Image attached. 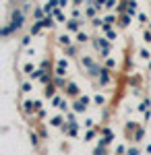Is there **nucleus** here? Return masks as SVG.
<instances>
[{
    "mask_svg": "<svg viewBox=\"0 0 151 155\" xmlns=\"http://www.w3.org/2000/svg\"><path fill=\"white\" fill-rule=\"evenodd\" d=\"M25 19H27V12L17 4V6H12L11 11H8V23L11 27L15 29V33H19V31H23L25 27Z\"/></svg>",
    "mask_w": 151,
    "mask_h": 155,
    "instance_id": "1",
    "label": "nucleus"
},
{
    "mask_svg": "<svg viewBox=\"0 0 151 155\" xmlns=\"http://www.w3.org/2000/svg\"><path fill=\"white\" fill-rule=\"evenodd\" d=\"M64 95L69 97V99H79L81 97V87L75 83V81H69L66 87H64Z\"/></svg>",
    "mask_w": 151,
    "mask_h": 155,
    "instance_id": "2",
    "label": "nucleus"
},
{
    "mask_svg": "<svg viewBox=\"0 0 151 155\" xmlns=\"http://www.w3.org/2000/svg\"><path fill=\"white\" fill-rule=\"evenodd\" d=\"M21 112H23L27 118H35L37 110H35V99H23L21 101Z\"/></svg>",
    "mask_w": 151,
    "mask_h": 155,
    "instance_id": "3",
    "label": "nucleus"
},
{
    "mask_svg": "<svg viewBox=\"0 0 151 155\" xmlns=\"http://www.w3.org/2000/svg\"><path fill=\"white\" fill-rule=\"evenodd\" d=\"M91 46L97 52H102V50H112V41L108 39V37H91Z\"/></svg>",
    "mask_w": 151,
    "mask_h": 155,
    "instance_id": "4",
    "label": "nucleus"
},
{
    "mask_svg": "<svg viewBox=\"0 0 151 155\" xmlns=\"http://www.w3.org/2000/svg\"><path fill=\"white\" fill-rule=\"evenodd\" d=\"M85 21H87V19H81V21H79V19H69V21L64 23V25H66V31L77 35L79 31H83V25H85Z\"/></svg>",
    "mask_w": 151,
    "mask_h": 155,
    "instance_id": "5",
    "label": "nucleus"
},
{
    "mask_svg": "<svg viewBox=\"0 0 151 155\" xmlns=\"http://www.w3.org/2000/svg\"><path fill=\"white\" fill-rule=\"evenodd\" d=\"M112 79H114V71H108V68H102V72H99V77H97V85L99 87H108V85L112 83Z\"/></svg>",
    "mask_w": 151,
    "mask_h": 155,
    "instance_id": "6",
    "label": "nucleus"
},
{
    "mask_svg": "<svg viewBox=\"0 0 151 155\" xmlns=\"http://www.w3.org/2000/svg\"><path fill=\"white\" fill-rule=\"evenodd\" d=\"M60 130L64 132L66 137H70V139H77V137H79V122H77V124H69V122H64V126H62Z\"/></svg>",
    "mask_w": 151,
    "mask_h": 155,
    "instance_id": "7",
    "label": "nucleus"
},
{
    "mask_svg": "<svg viewBox=\"0 0 151 155\" xmlns=\"http://www.w3.org/2000/svg\"><path fill=\"white\" fill-rule=\"evenodd\" d=\"M56 44H58L60 48H69V46H72V44H75V39L70 37L69 31H64V33H60V35L56 37Z\"/></svg>",
    "mask_w": 151,
    "mask_h": 155,
    "instance_id": "8",
    "label": "nucleus"
},
{
    "mask_svg": "<svg viewBox=\"0 0 151 155\" xmlns=\"http://www.w3.org/2000/svg\"><path fill=\"white\" fill-rule=\"evenodd\" d=\"M64 122H66V116H64V114H56V116L48 118V124H50L52 128H62Z\"/></svg>",
    "mask_w": 151,
    "mask_h": 155,
    "instance_id": "9",
    "label": "nucleus"
},
{
    "mask_svg": "<svg viewBox=\"0 0 151 155\" xmlns=\"http://www.w3.org/2000/svg\"><path fill=\"white\" fill-rule=\"evenodd\" d=\"M79 48H81V46L72 44V46H69V48H62V54H64L66 58H81V56H79Z\"/></svg>",
    "mask_w": 151,
    "mask_h": 155,
    "instance_id": "10",
    "label": "nucleus"
},
{
    "mask_svg": "<svg viewBox=\"0 0 151 155\" xmlns=\"http://www.w3.org/2000/svg\"><path fill=\"white\" fill-rule=\"evenodd\" d=\"M12 35H17V33H15V29L11 27V23H4L0 27V37H2V39H11Z\"/></svg>",
    "mask_w": 151,
    "mask_h": 155,
    "instance_id": "11",
    "label": "nucleus"
},
{
    "mask_svg": "<svg viewBox=\"0 0 151 155\" xmlns=\"http://www.w3.org/2000/svg\"><path fill=\"white\" fill-rule=\"evenodd\" d=\"M29 143H31V147L33 149H39V143H42V137H39V132L35 130H29Z\"/></svg>",
    "mask_w": 151,
    "mask_h": 155,
    "instance_id": "12",
    "label": "nucleus"
},
{
    "mask_svg": "<svg viewBox=\"0 0 151 155\" xmlns=\"http://www.w3.org/2000/svg\"><path fill=\"white\" fill-rule=\"evenodd\" d=\"M95 62H97V60L93 58V56H81V58H79V64H81V68H85V71H89Z\"/></svg>",
    "mask_w": 151,
    "mask_h": 155,
    "instance_id": "13",
    "label": "nucleus"
},
{
    "mask_svg": "<svg viewBox=\"0 0 151 155\" xmlns=\"http://www.w3.org/2000/svg\"><path fill=\"white\" fill-rule=\"evenodd\" d=\"M91 41V37H89V33H85V31H79L77 35H75V44L77 46H85V44H89Z\"/></svg>",
    "mask_w": 151,
    "mask_h": 155,
    "instance_id": "14",
    "label": "nucleus"
},
{
    "mask_svg": "<svg viewBox=\"0 0 151 155\" xmlns=\"http://www.w3.org/2000/svg\"><path fill=\"white\" fill-rule=\"evenodd\" d=\"M54 95H58V87L54 83L46 85V87H44V97H46V99H52Z\"/></svg>",
    "mask_w": 151,
    "mask_h": 155,
    "instance_id": "15",
    "label": "nucleus"
},
{
    "mask_svg": "<svg viewBox=\"0 0 151 155\" xmlns=\"http://www.w3.org/2000/svg\"><path fill=\"white\" fill-rule=\"evenodd\" d=\"M56 19H54V15H46L44 19H42V25H44V29H54L56 27Z\"/></svg>",
    "mask_w": 151,
    "mask_h": 155,
    "instance_id": "16",
    "label": "nucleus"
},
{
    "mask_svg": "<svg viewBox=\"0 0 151 155\" xmlns=\"http://www.w3.org/2000/svg\"><path fill=\"white\" fill-rule=\"evenodd\" d=\"M126 15H130V17H137V15H139V4H137V0H128Z\"/></svg>",
    "mask_w": 151,
    "mask_h": 155,
    "instance_id": "17",
    "label": "nucleus"
},
{
    "mask_svg": "<svg viewBox=\"0 0 151 155\" xmlns=\"http://www.w3.org/2000/svg\"><path fill=\"white\" fill-rule=\"evenodd\" d=\"M42 31H44V25H42V21H33V25L29 27V35L35 37V35H39Z\"/></svg>",
    "mask_w": 151,
    "mask_h": 155,
    "instance_id": "18",
    "label": "nucleus"
},
{
    "mask_svg": "<svg viewBox=\"0 0 151 155\" xmlns=\"http://www.w3.org/2000/svg\"><path fill=\"white\" fill-rule=\"evenodd\" d=\"M52 83L58 87V91H64V87H66V77H58V74H54V79H52Z\"/></svg>",
    "mask_w": 151,
    "mask_h": 155,
    "instance_id": "19",
    "label": "nucleus"
},
{
    "mask_svg": "<svg viewBox=\"0 0 151 155\" xmlns=\"http://www.w3.org/2000/svg\"><path fill=\"white\" fill-rule=\"evenodd\" d=\"M143 139H145V126H137V128L133 130V141L141 143Z\"/></svg>",
    "mask_w": 151,
    "mask_h": 155,
    "instance_id": "20",
    "label": "nucleus"
},
{
    "mask_svg": "<svg viewBox=\"0 0 151 155\" xmlns=\"http://www.w3.org/2000/svg\"><path fill=\"white\" fill-rule=\"evenodd\" d=\"M70 19H79V21L85 19V11H83L81 6H72L70 8Z\"/></svg>",
    "mask_w": 151,
    "mask_h": 155,
    "instance_id": "21",
    "label": "nucleus"
},
{
    "mask_svg": "<svg viewBox=\"0 0 151 155\" xmlns=\"http://www.w3.org/2000/svg\"><path fill=\"white\" fill-rule=\"evenodd\" d=\"M130 21H133V17H130V15H118V27H120V29L128 27Z\"/></svg>",
    "mask_w": 151,
    "mask_h": 155,
    "instance_id": "22",
    "label": "nucleus"
},
{
    "mask_svg": "<svg viewBox=\"0 0 151 155\" xmlns=\"http://www.w3.org/2000/svg\"><path fill=\"white\" fill-rule=\"evenodd\" d=\"M72 112H77V114H85V112H87V106L83 104L81 99H75V101H72Z\"/></svg>",
    "mask_w": 151,
    "mask_h": 155,
    "instance_id": "23",
    "label": "nucleus"
},
{
    "mask_svg": "<svg viewBox=\"0 0 151 155\" xmlns=\"http://www.w3.org/2000/svg\"><path fill=\"white\" fill-rule=\"evenodd\" d=\"M95 17H99V11H97L95 6H85V19H89V21H93Z\"/></svg>",
    "mask_w": 151,
    "mask_h": 155,
    "instance_id": "24",
    "label": "nucleus"
},
{
    "mask_svg": "<svg viewBox=\"0 0 151 155\" xmlns=\"http://www.w3.org/2000/svg\"><path fill=\"white\" fill-rule=\"evenodd\" d=\"M137 110H139V112H143V114H147V112L151 110V99H149V97H145V99L139 104V107H137Z\"/></svg>",
    "mask_w": 151,
    "mask_h": 155,
    "instance_id": "25",
    "label": "nucleus"
},
{
    "mask_svg": "<svg viewBox=\"0 0 151 155\" xmlns=\"http://www.w3.org/2000/svg\"><path fill=\"white\" fill-rule=\"evenodd\" d=\"M46 17V11H44V6H35L33 8V21H42Z\"/></svg>",
    "mask_w": 151,
    "mask_h": 155,
    "instance_id": "26",
    "label": "nucleus"
},
{
    "mask_svg": "<svg viewBox=\"0 0 151 155\" xmlns=\"http://www.w3.org/2000/svg\"><path fill=\"white\" fill-rule=\"evenodd\" d=\"M102 137H104V139H108L110 143H114V130H112L110 126H104V128H102Z\"/></svg>",
    "mask_w": 151,
    "mask_h": 155,
    "instance_id": "27",
    "label": "nucleus"
},
{
    "mask_svg": "<svg viewBox=\"0 0 151 155\" xmlns=\"http://www.w3.org/2000/svg\"><path fill=\"white\" fill-rule=\"evenodd\" d=\"M64 97H66V95H60V93H58V95H54L52 99H50V107H60V104L64 101Z\"/></svg>",
    "mask_w": 151,
    "mask_h": 155,
    "instance_id": "28",
    "label": "nucleus"
},
{
    "mask_svg": "<svg viewBox=\"0 0 151 155\" xmlns=\"http://www.w3.org/2000/svg\"><path fill=\"white\" fill-rule=\"evenodd\" d=\"M97 132H99V128H87V132L83 134V141H93Z\"/></svg>",
    "mask_w": 151,
    "mask_h": 155,
    "instance_id": "29",
    "label": "nucleus"
},
{
    "mask_svg": "<svg viewBox=\"0 0 151 155\" xmlns=\"http://www.w3.org/2000/svg\"><path fill=\"white\" fill-rule=\"evenodd\" d=\"M104 66L106 68H108V71H116V66H118V62L114 58H112V56H110V58H106L104 60Z\"/></svg>",
    "mask_w": 151,
    "mask_h": 155,
    "instance_id": "30",
    "label": "nucleus"
},
{
    "mask_svg": "<svg viewBox=\"0 0 151 155\" xmlns=\"http://www.w3.org/2000/svg\"><path fill=\"white\" fill-rule=\"evenodd\" d=\"M93 104L99 106V107H106V97L102 95V93H95V95H93Z\"/></svg>",
    "mask_w": 151,
    "mask_h": 155,
    "instance_id": "31",
    "label": "nucleus"
},
{
    "mask_svg": "<svg viewBox=\"0 0 151 155\" xmlns=\"http://www.w3.org/2000/svg\"><path fill=\"white\" fill-rule=\"evenodd\" d=\"M52 15H54V19H56L58 23H64V21H66V17H64L62 8H54V12H52Z\"/></svg>",
    "mask_w": 151,
    "mask_h": 155,
    "instance_id": "32",
    "label": "nucleus"
},
{
    "mask_svg": "<svg viewBox=\"0 0 151 155\" xmlns=\"http://www.w3.org/2000/svg\"><path fill=\"white\" fill-rule=\"evenodd\" d=\"M56 68H64V71H69V58H66V56L58 58V62H56Z\"/></svg>",
    "mask_w": 151,
    "mask_h": 155,
    "instance_id": "33",
    "label": "nucleus"
},
{
    "mask_svg": "<svg viewBox=\"0 0 151 155\" xmlns=\"http://www.w3.org/2000/svg\"><path fill=\"white\" fill-rule=\"evenodd\" d=\"M64 116H66V122H69V124H77V112H72V110H70V112L64 114Z\"/></svg>",
    "mask_w": 151,
    "mask_h": 155,
    "instance_id": "34",
    "label": "nucleus"
},
{
    "mask_svg": "<svg viewBox=\"0 0 151 155\" xmlns=\"http://www.w3.org/2000/svg\"><path fill=\"white\" fill-rule=\"evenodd\" d=\"M23 72L27 74V77H31V72H35V64L33 62H27V64L23 66Z\"/></svg>",
    "mask_w": 151,
    "mask_h": 155,
    "instance_id": "35",
    "label": "nucleus"
},
{
    "mask_svg": "<svg viewBox=\"0 0 151 155\" xmlns=\"http://www.w3.org/2000/svg\"><path fill=\"white\" fill-rule=\"evenodd\" d=\"M21 91H23V93H31V91H33V83H31V81H25V83L21 85Z\"/></svg>",
    "mask_w": 151,
    "mask_h": 155,
    "instance_id": "36",
    "label": "nucleus"
},
{
    "mask_svg": "<svg viewBox=\"0 0 151 155\" xmlns=\"http://www.w3.org/2000/svg\"><path fill=\"white\" fill-rule=\"evenodd\" d=\"M37 132H39L42 141H48V137H50V134H48V128L44 126V124H42V126H37Z\"/></svg>",
    "mask_w": 151,
    "mask_h": 155,
    "instance_id": "37",
    "label": "nucleus"
},
{
    "mask_svg": "<svg viewBox=\"0 0 151 155\" xmlns=\"http://www.w3.org/2000/svg\"><path fill=\"white\" fill-rule=\"evenodd\" d=\"M139 56L143 60H151V50H147V48H141L139 50Z\"/></svg>",
    "mask_w": 151,
    "mask_h": 155,
    "instance_id": "38",
    "label": "nucleus"
},
{
    "mask_svg": "<svg viewBox=\"0 0 151 155\" xmlns=\"http://www.w3.org/2000/svg\"><path fill=\"white\" fill-rule=\"evenodd\" d=\"M102 25H104V17H95L91 21V27H95V29H102Z\"/></svg>",
    "mask_w": 151,
    "mask_h": 155,
    "instance_id": "39",
    "label": "nucleus"
},
{
    "mask_svg": "<svg viewBox=\"0 0 151 155\" xmlns=\"http://www.w3.org/2000/svg\"><path fill=\"white\" fill-rule=\"evenodd\" d=\"M106 4H108V0H95V8H97L99 12L106 11Z\"/></svg>",
    "mask_w": 151,
    "mask_h": 155,
    "instance_id": "40",
    "label": "nucleus"
},
{
    "mask_svg": "<svg viewBox=\"0 0 151 155\" xmlns=\"http://www.w3.org/2000/svg\"><path fill=\"white\" fill-rule=\"evenodd\" d=\"M106 37H108L112 44H114V41L118 39V31H116V29H112V31H108V33H106Z\"/></svg>",
    "mask_w": 151,
    "mask_h": 155,
    "instance_id": "41",
    "label": "nucleus"
},
{
    "mask_svg": "<svg viewBox=\"0 0 151 155\" xmlns=\"http://www.w3.org/2000/svg\"><path fill=\"white\" fill-rule=\"evenodd\" d=\"M93 155H108V147H99V145H97V147L93 149Z\"/></svg>",
    "mask_w": 151,
    "mask_h": 155,
    "instance_id": "42",
    "label": "nucleus"
},
{
    "mask_svg": "<svg viewBox=\"0 0 151 155\" xmlns=\"http://www.w3.org/2000/svg\"><path fill=\"white\" fill-rule=\"evenodd\" d=\"M21 8H23L25 12H29V11H33L35 6H31V2H29V0H23V2H21Z\"/></svg>",
    "mask_w": 151,
    "mask_h": 155,
    "instance_id": "43",
    "label": "nucleus"
},
{
    "mask_svg": "<svg viewBox=\"0 0 151 155\" xmlns=\"http://www.w3.org/2000/svg\"><path fill=\"white\" fill-rule=\"evenodd\" d=\"M118 2H120V0H108V4H106V11H114V8L118 6Z\"/></svg>",
    "mask_w": 151,
    "mask_h": 155,
    "instance_id": "44",
    "label": "nucleus"
},
{
    "mask_svg": "<svg viewBox=\"0 0 151 155\" xmlns=\"http://www.w3.org/2000/svg\"><path fill=\"white\" fill-rule=\"evenodd\" d=\"M143 41L151 46V29H145V31H143Z\"/></svg>",
    "mask_w": 151,
    "mask_h": 155,
    "instance_id": "45",
    "label": "nucleus"
},
{
    "mask_svg": "<svg viewBox=\"0 0 151 155\" xmlns=\"http://www.w3.org/2000/svg\"><path fill=\"white\" fill-rule=\"evenodd\" d=\"M35 118H37V120H48V112L44 110V107H42V110L35 114Z\"/></svg>",
    "mask_w": 151,
    "mask_h": 155,
    "instance_id": "46",
    "label": "nucleus"
},
{
    "mask_svg": "<svg viewBox=\"0 0 151 155\" xmlns=\"http://www.w3.org/2000/svg\"><path fill=\"white\" fill-rule=\"evenodd\" d=\"M31 37H33V35H23V37H21V46H23V48H27V46L31 44Z\"/></svg>",
    "mask_w": 151,
    "mask_h": 155,
    "instance_id": "47",
    "label": "nucleus"
},
{
    "mask_svg": "<svg viewBox=\"0 0 151 155\" xmlns=\"http://www.w3.org/2000/svg\"><path fill=\"white\" fill-rule=\"evenodd\" d=\"M37 68H44V71H50V60H48V58H44L42 62H39V66H37Z\"/></svg>",
    "mask_w": 151,
    "mask_h": 155,
    "instance_id": "48",
    "label": "nucleus"
},
{
    "mask_svg": "<svg viewBox=\"0 0 151 155\" xmlns=\"http://www.w3.org/2000/svg\"><path fill=\"white\" fill-rule=\"evenodd\" d=\"M128 151V147H124V145H118L116 147V155H126Z\"/></svg>",
    "mask_w": 151,
    "mask_h": 155,
    "instance_id": "49",
    "label": "nucleus"
},
{
    "mask_svg": "<svg viewBox=\"0 0 151 155\" xmlns=\"http://www.w3.org/2000/svg\"><path fill=\"white\" fill-rule=\"evenodd\" d=\"M83 124H85V128H95V120H93V118H87Z\"/></svg>",
    "mask_w": 151,
    "mask_h": 155,
    "instance_id": "50",
    "label": "nucleus"
},
{
    "mask_svg": "<svg viewBox=\"0 0 151 155\" xmlns=\"http://www.w3.org/2000/svg\"><path fill=\"white\" fill-rule=\"evenodd\" d=\"M79 99H81V101H83V104H85V106H87V107H89V104H91V101H93V97H89V95H81V97H79Z\"/></svg>",
    "mask_w": 151,
    "mask_h": 155,
    "instance_id": "51",
    "label": "nucleus"
},
{
    "mask_svg": "<svg viewBox=\"0 0 151 155\" xmlns=\"http://www.w3.org/2000/svg\"><path fill=\"white\" fill-rule=\"evenodd\" d=\"M126 155H141V151H139V147H128V151H126Z\"/></svg>",
    "mask_w": 151,
    "mask_h": 155,
    "instance_id": "52",
    "label": "nucleus"
},
{
    "mask_svg": "<svg viewBox=\"0 0 151 155\" xmlns=\"http://www.w3.org/2000/svg\"><path fill=\"white\" fill-rule=\"evenodd\" d=\"M66 72L69 71H64V68H54V74H58V77H66Z\"/></svg>",
    "mask_w": 151,
    "mask_h": 155,
    "instance_id": "53",
    "label": "nucleus"
},
{
    "mask_svg": "<svg viewBox=\"0 0 151 155\" xmlns=\"http://www.w3.org/2000/svg\"><path fill=\"white\" fill-rule=\"evenodd\" d=\"M137 126H139L137 122H126V130H128V132H130V130H135Z\"/></svg>",
    "mask_w": 151,
    "mask_h": 155,
    "instance_id": "54",
    "label": "nucleus"
},
{
    "mask_svg": "<svg viewBox=\"0 0 151 155\" xmlns=\"http://www.w3.org/2000/svg\"><path fill=\"white\" fill-rule=\"evenodd\" d=\"M112 29H114V25H108V23H104V25H102V31H104V33L112 31Z\"/></svg>",
    "mask_w": 151,
    "mask_h": 155,
    "instance_id": "55",
    "label": "nucleus"
},
{
    "mask_svg": "<svg viewBox=\"0 0 151 155\" xmlns=\"http://www.w3.org/2000/svg\"><path fill=\"white\" fill-rule=\"evenodd\" d=\"M70 2H72V0H60V8H66Z\"/></svg>",
    "mask_w": 151,
    "mask_h": 155,
    "instance_id": "56",
    "label": "nucleus"
},
{
    "mask_svg": "<svg viewBox=\"0 0 151 155\" xmlns=\"http://www.w3.org/2000/svg\"><path fill=\"white\" fill-rule=\"evenodd\" d=\"M137 17H139V21H141V23H145V21H147V15H145V12H139Z\"/></svg>",
    "mask_w": 151,
    "mask_h": 155,
    "instance_id": "57",
    "label": "nucleus"
},
{
    "mask_svg": "<svg viewBox=\"0 0 151 155\" xmlns=\"http://www.w3.org/2000/svg\"><path fill=\"white\" fill-rule=\"evenodd\" d=\"M85 4V0H72V6H83Z\"/></svg>",
    "mask_w": 151,
    "mask_h": 155,
    "instance_id": "58",
    "label": "nucleus"
},
{
    "mask_svg": "<svg viewBox=\"0 0 151 155\" xmlns=\"http://www.w3.org/2000/svg\"><path fill=\"white\" fill-rule=\"evenodd\" d=\"M85 6H95V0H85Z\"/></svg>",
    "mask_w": 151,
    "mask_h": 155,
    "instance_id": "59",
    "label": "nucleus"
},
{
    "mask_svg": "<svg viewBox=\"0 0 151 155\" xmlns=\"http://www.w3.org/2000/svg\"><path fill=\"white\" fill-rule=\"evenodd\" d=\"M149 120H151V110L147 112V114H145V122H149Z\"/></svg>",
    "mask_w": 151,
    "mask_h": 155,
    "instance_id": "60",
    "label": "nucleus"
},
{
    "mask_svg": "<svg viewBox=\"0 0 151 155\" xmlns=\"http://www.w3.org/2000/svg\"><path fill=\"white\" fill-rule=\"evenodd\" d=\"M147 155H151V145H147Z\"/></svg>",
    "mask_w": 151,
    "mask_h": 155,
    "instance_id": "61",
    "label": "nucleus"
},
{
    "mask_svg": "<svg viewBox=\"0 0 151 155\" xmlns=\"http://www.w3.org/2000/svg\"><path fill=\"white\" fill-rule=\"evenodd\" d=\"M149 71H151V60H149Z\"/></svg>",
    "mask_w": 151,
    "mask_h": 155,
    "instance_id": "62",
    "label": "nucleus"
},
{
    "mask_svg": "<svg viewBox=\"0 0 151 155\" xmlns=\"http://www.w3.org/2000/svg\"><path fill=\"white\" fill-rule=\"evenodd\" d=\"M149 29H151V21H149Z\"/></svg>",
    "mask_w": 151,
    "mask_h": 155,
    "instance_id": "63",
    "label": "nucleus"
}]
</instances>
